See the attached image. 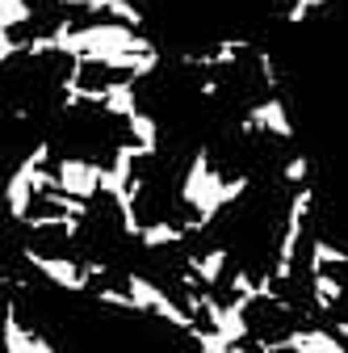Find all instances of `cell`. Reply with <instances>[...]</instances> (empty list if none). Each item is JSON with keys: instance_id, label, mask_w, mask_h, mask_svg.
I'll return each instance as SVG.
<instances>
[{"instance_id": "obj_1", "label": "cell", "mask_w": 348, "mask_h": 353, "mask_svg": "<svg viewBox=\"0 0 348 353\" xmlns=\"http://www.w3.org/2000/svg\"><path fill=\"white\" fill-rule=\"evenodd\" d=\"M122 286H126L130 294H135V303H139V312H143V316H155V320L172 324V328L185 332V336L197 328V320L185 312V303H177V299H172L164 286H155L147 274H135V270H130V274L122 278Z\"/></svg>"}, {"instance_id": "obj_2", "label": "cell", "mask_w": 348, "mask_h": 353, "mask_svg": "<svg viewBox=\"0 0 348 353\" xmlns=\"http://www.w3.org/2000/svg\"><path fill=\"white\" fill-rule=\"evenodd\" d=\"M21 261L30 265V270H38V274L47 278L51 286L67 290V294H84V290H93V286H89V278H84V265H80L76 256H59V252H42V248L25 244V248H21Z\"/></svg>"}, {"instance_id": "obj_3", "label": "cell", "mask_w": 348, "mask_h": 353, "mask_svg": "<svg viewBox=\"0 0 348 353\" xmlns=\"http://www.w3.org/2000/svg\"><path fill=\"white\" fill-rule=\"evenodd\" d=\"M55 176H59V190L63 194L93 202L101 194V181H105V164H97L89 156H59L55 160Z\"/></svg>"}, {"instance_id": "obj_4", "label": "cell", "mask_w": 348, "mask_h": 353, "mask_svg": "<svg viewBox=\"0 0 348 353\" xmlns=\"http://www.w3.org/2000/svg\"><path fill=\"white\" fill-rule=\"evenodd\" d=\"M34 172H38V164H34V156H25V160L13 168L9 185H5V206H9V219H13V223H25L30 210H34V202H38V194H34Z\"/></svg>"}, {"instance_id": "obj_5", "label": "cell", "mask_w": 348, "mask_h": 353, "mask_svg": "<svg viewBox=\"0 0 348 353\" xmlns=\"http://www.w3.org/2000/svg\"><path fill=\"white\" fill-rule=\"evenodd\" d=\"M5 353H55V345L42 336L38 328H25L17 320V299L13 294L5 303Z\"/></svg>"}, {"instance_id": "obj_6", "label": "cell", "mask_w": 348, "mask_h": 353, "mask_svg": "<svg viewBox=\"0 0 348 353\" xmlns=\"http://www.w3.org/2000/svg\"><path fill=\"white\" fill-rule=\"evenodd\" d=\"M248 118L256 122V130H260V135H273V139H294V122H290V110H285L281 93H273V97H260V101L248 110Z\"/></svg>"}, {"instance_id": "obj_7", "label": "cell", "mask_w": 348, "mask_h": 353, "mask_svg": "<svg viewBox=\"0 0 348 353\" xmlns=\"http://www.w3.org/2000/svg\"><path fill=\"white\" fill-rule=\"evenodd\" d=\"M227 261H231V248H206V252H189V270L206 282V290H214V286H223V274H227Z\"/></svg>"}, {"instance_id": "obj_8", "label": "cell", "mask_w": 348, "mask_h": 353, "mask_svg": "<svg viewBox=\"0 0 348 353\" xmlns=\"http://www.w3.org/2000/svg\"><path fill=\"white\" fill-rule=\"evenodd\" d=\"M189 240V232H185V223H177V219H147V228H143V248L147 252H160V248H177V244H185Z\"/></svg>"}, {"instance_id": "obj_9", "label": "cell", "mask_w": 348, "mask_h": 353, "mask_svg": "<svg viewBox=\"0 0 348 353\" xmlns=\"http://www.w3.org/2000/svg\"><path fill=\"white\" fill-rule=\"evenodd\" d=\"M311 303H315V312L319 316H331L336 307L344 303V282L327 270V274H319V278H311Z\"/></svg>"}, {"instance_id": "obj_10", "label": "cell", "mask_w": 348, "mask_h": 353, "mask_svg": "<svg viewBox=\"0 0 348 353\" xmlns=\"http://www.w3.org/2000/svg\"><path fill=\"white\" fill-rule=\"evenodd\" d=\"M126 130H130V143H139V148H143V160H151V156L160 152V122H155L147 110H139L135 118H130Z\"/></svg>"}, {"instance_id": "obj_11", "label": "cell", "mask_w": 348, "mask_h": 353, "mask_svg": "<svg viewBox=\"0 0 348 353\" xmlns=\"http://www.w3.org/2000/svg\"><path fill=\"white\" fill-rule=\"evenodd\" d=\"M336 265H348V252H344V248H336L331 240L315 236V244H311V256H307V274H311V278H319V274L336 270Z\"/></svg>"}, {"instance_id": "obj_12", "label": "cell", "mask_w": 348, "mask_h": 353, "mask_svg": "<svg viewBox=\"0 0 348 353\" xmlns=\"http://www.w3.org/2000/svg\"><path fill=\"white\" fill-rule=\"evenodd\" d=\"M38 13L30 0H0V34H13L17 26H30Z\"/></svg>"}, {"instance_id": "obj_13", "label": "cell", "mask_w": 348, "mask_h": 353, "mask_svg": "<svg viewBox=\"0 0 348 353\" xmlns=\"http://www.w3.org/2000/svg\"><path fill=\"white\" fill-rule=\"evenodd\" d=\"M93 299H97L101 307H113V312L143 316V312H139V303H135V294H130V290H122V286H97V290H93Z\"/></svg>"}, {"instance_id": "obj_14", "label": "cell", "mask_w": 348, "mask_h": 353, "mask_svg": "<svg viewBox=\"0 0 348 353\" xmlns=\"http://www.w3.org/2000/svg\"><path fill=\"white\" fill-rule=\"evenodd\" d=\"M281 185H285V190L311 185V156H307V152H298V156L285 160V168H281Z\"/></svg>"}, {"instance_id": "obj_15", "label": "cell", "mask_w": 348, "mask_h": 353, "mask_svg": "<svg viewBox=\"0 0 348 353\" xmlns=\"http://www.w3.org/2000/svg\"><path fill=\"white\" fill-rule=\"evenodd\" d=\"M327 5H331V0H294V5L285 9V21H294V26H298V21H307L315 9H327Z\"/></svg>"}, {"instance_id": "obj_16", "label": "cell", "mask_w": 348, "mask_h": 353, "mask_svg": "<svg viewBox=\"0 0 348 353\" xmlns=\"http://www.w3.org/2000/svg\"><path fill=\"white\" fill-rule=\"evenodd\" d=\"M55 5H63V9H72V13H109V0H55Z\"/></svg>"}, {"instance_id": "obj_17", "label": "cell", "mask_w": 348, "mask_h": 353, "mask_svg": "<svg viewBox=\"0 0 348 353\" xmlns=\"http://www.w3.org/2000/svg\"><path fill=\"white\" fill-rule=\"evenodd\" d=\"M219 93H223V80H219V76H202V80H197V97L214 101Z\"/></svg>"}, {"instance_id": "obj_18", "label": "cell", "mask_w": 348, "mask_h": 353, "mask_svg": "<svg viewBox=\"0 0 348 353\" xmlns=\"http://www.w3.org/2000/svg\"><path fill=\"white\" fill-rule=\"evenodd\" d=\"M327 328H331V332L348 345V320H344V316H331V324H327Z\"/></svg>"}, {"instance_id": "obj_19", "label": "cell", "mask_w": 348, "mask_h": 353, "mask_svg": "<svg viewBox=\"0 0 348 353\" xmlns=\"http://www.w3.org/2000/svg\"><path fill=\"white\" fill-rule=\"evenodd\" d=\"M256 353H294V349H277V345H256Z\"/></svg>"}]
</instances>
